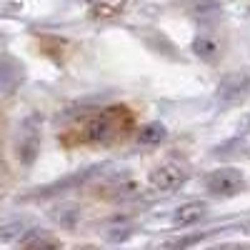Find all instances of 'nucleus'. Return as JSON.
I'll return each instance as SVG.
<instances>
[{
  "label": "nucleus",
  "instance_id": "nucleus-1",
  "mask_svg": "<svg viewBox=\"0 0 250 250\" xmlns=\"http://www.w3.org/2000/svg\"><path fill=\"white\" fill-rule=\"evenodd\" d=\"M205 185L210 193L230 198V195H238L245 188V178L238 168H220V170H213L205 178Z\"/></svg>",
  "mask_w": 250,
  "mask_h": 250
},
{
  "label": "nucleus",
  "instance_id": "nucleus-2",
  "mask_svg": "<svg viewBox=\"0 0 250 250\" xmlns=\"http://www.w3.org/2000/svg\"><path fill=\"white\" fill-rule=\"evenodd\" d=\"M250 90V75L245 73H230L220 80L218 85V100L225 103V105H233V103H240Z\"/></svg>",
  "mask_w": 250,
  "mask_h": 250
},
{
  "label": "nucleus",
  "instance_id": "nucleus-3",
  "mask_svg": "<svg viewBox=\"0 0 250 250\" xmlns=\"http://www.w3.org/2000/svg\"><path fill=\"white\" fill-rule=\"evenodd\" d=\"M40 153V133L35 128V120H28L18 135V158L23 165H33Z\"/></svg>",
  "mask_w": 250,
  "mask_h": 250
},
{
  "label": "nucleus",
  "instance_id": "nucleus-4",
  "mask_svg": "<svg viewBox=\"0 0 250 250\" xmlns=\"http://www.w3.org/2000/svg\"><path fill=\"white\" fill-rule=\"evenodd\" d=\"M148 180H150V185L155 188V190H178V188L183 185V180H185V173H183L180 165L165 163V165L153 168Z\"/></svg>",
  "mask_w": 250,
  "mask_h": 250
},
{
  "label": "nucleus",
  "instance_id": "nucleus-5",
  "mask_svg": "<svg viewBox=\"0 0 250 250\" xmlns=\"http://www.w3.org/2000/svg\"><path fill=\"white\" fill-rule=\"evenodd\" d=\"M20 80H23V65H20L15 58L3 55L0 58V90L10 93Z\"/></svg>",
  "mask_w": 250,
  "mask_h": 250
},
{
  "label": "nucleus",
  "instance_id": "nucleus-6",
  "mask_svg": "<svg viewBox=\"0 0 250 250\" xmlns=\"http://www.w3.org/2000/svg\"><path fill=\"white\" fill-rule=\"evenodd\" d=\"M205 210H208V208H205V203H200V200L185 203V205H180L178 210L173 213V223H175V225H180V228L195 225V223H200V220H203Z\"/></svg>",
  "mask_w": 250,
  "mask_h": 250
},
{
  "label": "nucleus",
  "instance_id": "nucleus-7",
  "mask_svg": "<svg viewBox=\"0 0 250 250\" xmlns=\"http://www.w3.org/2000/svg\"><path fill=\"white\" fill-rule=\"evenodd\" d=\"M113 133V120L110 115H100V118H93L88 125H85V140H93V143H103L108 140Z\"/></svg>",
  "mask_w": 250,
  "mask_h": 250
},
{
  "label": "nucleus",
  "instance_id": "nucleus-8",
  "mask_svg": "<svg viewBox=\"0 0 250 250\" xmlns=\"http://www.w3.org/2000/svg\"><path fill=\"white\" fill-rule=\"evenodd\" d=\"M193 50H195V55H198L200 60H205V62H215V60L220 58V43H218L213 35H198V38L193 40Z\"/></svg>",
  "mask_w": 250,
  "mask_h": 250
},
{
  "label": "nucleus",
  "instance_id": "nucleus-9",
  "mask_svg": "<svg viewBox=\"0 0 250 250\" xmlns=\"http://www.w3.org/2000/svg\"><path fill=\"white\" fill-rule=\"evenodd\" d=\"M165 138V128L160 123H148L145 128L138 130V143L140 145H158Z\"/></svg>",
  "mask_w": 250,
  "mask_h": 250
},
{
  "label": "nucleus",
  "instance_id": "nucleus-10",
  "mask_svg": "<svg viewBox=\"0 0 250 250\" xmlns=\"http://www.w3.org/2000/svg\"><path fill=\"white\" fill-rule=\"evenodd\" d=\"M23 228H25L23 220H15V223L3 225V228H0V240H15L20 233H23Z\"/></svg>",
  "mask_w": 250,
  "mask_h": 250
}]
</instances>
